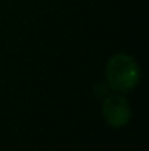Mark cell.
Here are the masks:
<instances>
[{
  "label": "cell",
  "mask_w": 149,
  "mask_h": 151,
  "mask_svg": "<svg viewBox=\"0 0 149 151\" xmlns=\"http://www.w3.org/2000/svg\"><path fill=\"white\" fill-rule=\"evenodd\" d=\"M140 79V70L138 63L127 54H114L107 63V81L108 85L120 93L133 90Z\"/></svg>",
  "instance_id": "6da1fadb"
},
{
  "label": "cell",
  "mask_w": 149,
  "mask_h": 151,
  "mask_svg": "<svg viewBox=\"0 0 149 151\" xmlns=\"http://www.w3.org/2000/svg\"><path fill=\"white\" fill-rule=\"evenodd\" d=\"M130 106L121 96H108L102 101V116L107 123L113 128L124 126L130 119Z\"/></svg>",
  "instance_id": "7a4b0ae2"
}]
</instances>
